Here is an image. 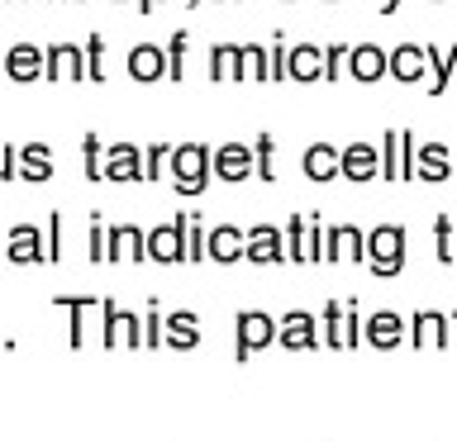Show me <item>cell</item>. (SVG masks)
Here are the masks:
<instances>
[{
    "mask_svg": "<svg viewBox=\"0 0 457 442\" xmlns=\"http://www.w3.org/2000/svg\"><path fill=\"white\" fill-rule=\"evenodd\" d=\"M362 342L377 352H395L405 342V319L395 309H377L371 319H362Z\"/></svg>",
    "mask_w": 457,
    "mask_h": 442,
    "instance_id": "obj_12",
    "label": "cell"
},
{
    "mask_svg": "<svg viewBox=\"0 0 457 442\" xmlns=\"http://www.w3.org/2000/svg\"><path fill=\"white\" fill-rule=\"evenodd\" d=\"M210 143H177L171 148V162H167V171H171V185H177L181 195H200L210 185Z\"/></svg>",
    "mask_w": 457,
    "mask_h": 442,
    "instance_id": "obj_1",
    "label": "cell"
},
{
    "mask_svg": "<svg viewBox=\"0 0 457 442\" xmlns=\"http://www.w3.org/2000/svg\"><path fill=\"white\" fill-rule=\"evenodd\" d=\"M148 257L153 262H186V214H177L171 224H162V228H153L148 233Z\"/></svg>",
    "mask_w": 457,
    "mask_h": 442,
    "instance_id": "obj_17",
    "label": "cell"
},
{
    "mask_svg": "<svg viewBox=\"0 0 457 442\" xmlns=\"http://www.w3.org/2000/svg\"><path fill=\"white\" fill-rule=\"evenodd\" d=\"M210 81H248V53H243V43H214Z\"/></svg>",
    "mask_w": 457,
    "mask_h": 442,
    "instance_id": "obj_21",
    "label": "cell"
},
{
    "mask_svg": "<svg viewBox=\"0 0 457 442\" xmlns=\"http://www.w3.org/2000/svg\"><path fill=\"white\" fill-rule=\"evenodd\" d=\"M0 257H5V238H0Z\"/></svg>",
    "mask_w": 457,
    "mask_h": 442,
    "instance_id": "obj_54",
    "label": "cell"
},
{
    "mask_svg": "<svg viewBox=\"0 0 457 442\" xmlns=\"http://www.w3.org/2000/svg\"><path fill=\"white\" fill-rule=\"evenodd\" d=\"M14 176H20V148L0 143V181H14Z\"/></svg>",
    "mask_w": 457,
    "mask_h": 442,
    "instance_id": "obj_48",
    "label": "cell"
},
{
    "mask_svg": "<svg viewBox=\"0 0 457 442\" xmlns=\"http://www.w3.org/2000/svg\"><path fill=\"white\" fill-rule=\"evenodd\" d=\"M324 348H348V342H343V305L338 299L324 305Z\"/></svg>",
    "mask_w": 457,
    "mask_h": 442,
    "instance_id": "obj_40",
    "label": "cell"
},
{
    "mask_svg": "<svg viewBox=\"0 0 457 442\" xmlns=\"http://www.w3.org/2000/svg\"><path fill=\"white\" fill-rule=\"evenodd\" d=\"M129 77L134 81H167V48L162 43H134V48H129Z\"/></svg>",
    "mask_w": 457,
    "mask_h": 442,
    "instance_id": "obj_19",
    "label": "cell"
},
{
    "mask_svg": "<svg viewBox=\"0 0 457 442\" xmlns=\"http://www.w3.org/2000/svg\"><path fill=\"white\" fill-rule=\"evenodd\" d=\"M281 233H286V262H305V214H291Z\"/></svg>",
    "mask_w": 457,
    "mask_h": 442,
    "instance_id": "obj_34",
    "label": "cell"
},
{
    "mask_svg": "<svg viewBox=\"0 0 457 442\" xmlns=\"http://www.w3.org/2000/svg\"><path fill=\"white\" fill-rule=\"evenodd\" d=\"M338 157H343L338 176H348V181L381 176V148H371V143H348V148H338Z\"/></svg>",
    "mask_w": 457,
    "mask_h": 442,
    "instance_id": "obj_20",
    "label": "cell"
},
{
    "mask_svg": "<svg viewBox=\"0 0 457 442\" xmlns=\"http://www.w3.org/2000/svg\"><path fill=\"white\" fill-rule=\"evenodd\" d=\"M53 305L57 309H67V342H71V352H81L86 348V319H91V309H100V299L96 295H53Z\"/></svg>",
    "mask_w": 457,
    "mask_h": 442,
    "instance_id": "obj_22",
    "label": "cell"
},
{
    "mask_svg": "<svg viewBox=\"0 0 457 442\" xmlns=\"http://www.w3.org/2000/svg\"><path fill=\"white\" fill-rule=\"evenodd\" d=\"M453 62H457V43H453Z\"/></svg>",
    "mask_w": 457,
    "mask_h": 442,
    "instance_id": "obj_55",
    "label": "cell"
},
{
    "mask_svg": "<svg viewBox=\"0 0 457 442\" xmlns=\"http://www.w3.org/2000/svg\"><path fill=\"white\" fill-rule=\"evenodd\" d=\"M5 77L20 81V86L43 81V48H38V43H29V38L10 43V48H5Z\"/></svg>",
    "mask_w": 457,
    "mask_h": 442,
    "instance_id": "obj_18",
    "label": "cell"
},
{
    "mask_svg": "<svg viewBox=\"0 0 457 442\" xmlns=\"http://www.w3.org/2000/svg\"><path fill=\"white\" fill-rule=\"evenodd\" d=\"M253 176H257V181H267V185L277 181V138H271L267 128L253 138Z\"/></svg>",
    "mask_w": 457,
    "mask_h": 442,
    "instance_id": "obj_31",
    "label": "cell"
},
{
    "mask_svg": "<svg viewBox=\"0 0 457 442\" xmlns=\"http://www.w3.org/2000/svg\"><path fill=\"white\" fill-rule=\"evenodd\" d=\"M410 342H414V352L420 348H453V319L443 309H414Z\"/></svg>",
    "mask_w": 457,
    "mask_h": 442,
    "instance_id": "obj_9",
    "label": "cell"
},
{
    "mask_svg": "<svg viewBox=\"0 0 457 442\" xmlns=\"http://www.w3.org/2000/svg\"><path fill=\"white\" fill-rule=\"evenodd\" d=\"M162 48H167V81H181V77H186V48H191V34H186V29H177V34H171Z\"/></svg>",
    "mask_w": 457,
    "mask_h": 442,
    "instance_id": "obj_33",
    "label": "cell"
},
{
    "mask_svg": "<svg viewBox=\"0 0 457 442\" xmlns=\"http://www.w3.org/2000/svg\"><path fill=\"white\" fill-rule=\"evenodd\" d=\"M20 176L24 181H53V148L48 143H24L20 148Z\"/></svg>",
    "mask_w": 457,
    "mask_h": 442,
    "instance_id": "obj_29",
    "label": "cell"
},
{
    "mask_svg": "<svg viewBox=\"0 0 457 442\" xmlns=\"http://www.w3.org/2000/svg\"><path fill=\"white\" fill-rule=\"evenodd\" d=\"M277 342V319L267 309H238L234 314V362H253L257 348Z\"/></svg>",
    "mask_w": 457,
    "mask_h": 442,
    "instance_id": "obj_4",
    "label": "cell"
},
{
    "mask_svg": "<svg viewBox=\"0 0 457 442\" xmlns=\"http://www.w3.org/2000/svg\"><path fill=\"white\" fill-rule=\"evenodd\" d=\"M367 266H371V276H381V281L400 276V271H405V228L400 224L367 228Z\"/></svg>",
    "mask_w": 457,
    "mask_h": 442,
    "instance_id": "obj_2",
    "label": "cell"
},
{
    "mask_svg": "<svg viewBox=\"0 0 457 442\" xmlns=\"http://www.w3.org/2000/svg\"><path fill=\"white\" fill-rule=\"evenodd\" d=\"M105 262H148V233L138 224H114L105 238Z\"/></svg>",
    "mask_w": 457,
    "mask_h": 442,
    "instance_id": "obj_13",
    "label": "cell"
},
{
    "mask_svg": "<svg viewBox=\"0 0 457 442\" xmlns=\"http://www.w3.org/2000/svg\"><path fill=\"white\" fill-rule=\"evenodd\" d=\"M348 77L362 86H377L381 77H391V53L381 43H353L348 48Z\"/></svg>",
    "mask_w": 457,
    "mask_h": 442,
    "instance_id": "obj_8",
    "label": "cell"
},
{
    "mask_svg": "<svg viewBox=\"0 0 457 442\" xmlns=\"http://www.w3.org/2000/svg\"><path fill=\"white\" fill-rule=\"evenodd\" d=\"M81 171L86 181H105L100 171H105V143H100V134H81Z\"/></svg>",
    "mask_w": 457,
    "mask_h": 442,
    "instance_id": "obj_32",
    "label": "cell"
},
{
    "mask_svg": "<svg viewBox=\"0 0 457 442\" xmlns=\"http://www.w3.org/2000/svg\"><path fill=\"white\" fill-rule=\"evenodd\" d=\"M5 257L20 266H34V262H48V242H43L38 224H14L5 233Z\"/></svg>",
    "mask_w": 457,
    "mask_h": 442,
    "instance_id": "obj_14",
    "label": "cell"
},
{
    "mask_svg": "<svg viewBox=\"0 0 457 442\" xmlns=\"http://www.w3.org/2000/svg\"><path fill=\"white\" fill-rule=\"evenodd\" d=\"M62 228H67V219L62 214H48V228H43V242H48V262H62Z\"/></svg>",
    "mask_w": 457,
    "mask_h": 442,
    "instance_id": "obj_45",
    "label": "cell"
},
{
    "mask_svg": "<svg viewBox=\"0 0 457 442\" xmlns=\"http://www.w3.org/2000/svg\"><path fill=\"white\" fill-rule=\"evenodd\" d=\"M162 348H171V352H191V348H200V319H195L191 309L167 314V323H162Z\"/></svg>",
    "mask_w": 457,
    "mask_h": 442,
    "instance_id": "obj_26",
    "label": "cell"
},
{
    "mask_svg": "<svg viewBox=\"0 0 457 442\" xmlns=\"http://www.w3.org/2000/svg\"><path fill=\"white\" fill-rule=\"evenodd\" d=\"M391 81L400 86H428V57H424V43H395L391 48Z\"/></svg>",
    "mask_w": 457,
    "mask_h": 442,
    "instance_id": "obj_16",
    "label": "cell"
},
{
    "mask_svg": "<svg viewBox=\"0 0 457 442\" xmlns=\"http://www.w3.org/2000/svg\"><path fill=\"white\" fill-rule=\"evenodd\" d=\"M210 171H214L220 181H228V185H234V181H248V176H253V143H234V138L220 143V148L210 152Z\"/></svg>",
    "mask_w": 457,
    "mask_h": 442,
    "instance_id": "obj_10",
    "label": "cell"
},
{
    "mask_svg": "<svg viewBox=\"0 0 457 442\" xmlns=\"http://www.w3.org/2000/svg\"><path fill=\"white\" fill-rule=\"evenodd\" d=\"M277 342L286 352H310V348H320V319L305 309H291V314H281L277 319Z\"/></svg>",
    "mask_w": 457,
    "mask_h": 442,
    "instance_id": "obj_7",
    "label": "cell"
},
{
    "mask_svg": "<svg viewBox=\"0 0 457 442\" xmlns=\"http://www.w3.org/2000/svg\"><path fill=\"white\" fill-rule=\"evenodd\" d=\"M143 348H162V305L148 299V309H143Z\"/></svg>",
    "mask_w": 457,
    "mask_h": 442,
    "instance_id": "obj_42",
    "label": "cell"
},
{
    "mask_svg": "<svg viewBox=\"0 0 457 442\" xmlns=\"http://www.w3.org/2000/svg\"><path fill=\"white\" fill-rule=\"evenodd\" d=\"M453 176V152L448 143H420V167H414V181H448Z\"/></svg>",
    "mask_w": 457,
    "mask_h": 442,
    "instance_id": "obj_28",
    "label": "cell"
},
{
    "mask_svg": "<svg viewBox=\"0 0 457 442\" xmlns=\"http://www.w3.org/2000/svg\"><path fill=\"white\" fill-rule=\"evenodd\" d=\"M448 319H453V342H457V309H453V314H448Z\"/></svg>",
    "mask_w": 457,
    "mask_h": 442,
    "instance_id": "obj_51",
    "label": "cell"
},
{
    "mask_svg": "<svg viewBox=\"0 0 457 442\" xmlns=\"http://www.w3.org/2000/svg\"><path fill=\"white\" fill-rule=\"evenodd\" d=\"M157 5H162V0H138V10H143V14H153Z\"/></svg>",
    "mask_w": 457,
    "mask_h": 442,
    "instance_id": "obj_49",
    "label": "cell"
},
{
    "mask_svg": "<svg viewBox=\"0 0 457 442\" xmlns=\"http://www.w3.org/2000/svg\"><path fill=\"white\" fill-rule=\"evenodd\" d=\"M243 53H248V81H271L267 43H243Z\"/></svg>",
    "mask_w": 457,
    "mask_h": 442,
    "instance_id": "obj_43",
    "label": "cell"
},
{
    "mask_svg": "<svg viewBox=\"0 0 457 442\" xmlns=\"http://www.w3.org/2000/svg\"><path fill=\"white\" fill-rule=\"evenodd\" d=\"M453 252H457V219H453Z\"/></svg>",
    "mask_w": 457,
    "mask_h": 442,
    "instance_id": "obj_52",
    "label": "cell"
},
{
    "mask_svg": "<svg viewBox=\"0 0 457 442\" xmlns=\"http://www.w3.org/2000/svg\"><path fill=\"white\" fill-rule=\"evenodd\" d=\"M105 181H143V148L138 143H105Z\"/></svg>",
    "mask_w": 457,
    "mask_h": 442,
    "instance_id": "obj_15",
    "label": "cell"
},
{
    "mask_svg": "<svg viewBox=\"0 0 457 442\" xmlns=\"http://www.w3.org/2000/svg\"><path fill=\"white\" fill-rule=\"evenodd\" d=\"M343 342H348V348H357V342H362V314H357V299H348V305H343Z\"/></svg>",
    "mask_w": 457,
    "mask_h": 442,
    "instance_id": "obj_47",
    "label": "cell"
},
{
    "mask_svg": "<svg viewBox=\"0 0 457 442\" xmlns=\"http://www.w3.org/2000/svg\"><path fill=\"white\" fill-rule=\"evenodd\" d=\"M224 5H234V0H224Z\"/></svg>",
    "mask_w": 457,
    "mask_h": 442,
    "instance_id": "obj_56",
    "label": "cell"
},
{
    "mask_svg": "<svg viewBox=\"0 0 457 442\" xmlns=\"http://www.w3.org/2000/svg\"><path fill=\"white\" fill-rule=\"evenodd\" d=\"M348 48H353V43H328V48H324V81H343V67H348Z\"/></svg>",
    "mask_w": 457,
    "mask_h": 442,
    "instance_id": "obj_44",
    "label": "cell"
},
{
    "mask_svg": "<svg viewBox=\"0 0 457 442\" xmlns=\"http://www.w3.org/2000/svg\"><path fill=\"white\" fill-rule=\"evenodd\" d=\"M243 233H248L243 262H257V266H277V262H286V233H281V228L253 224V228H243Z\"/></svg>",
    "mask_w": 457,
    "mask_h": 442,
    "instance_id": "obj_11",
    "label": "cell"
},
{
    "mask_svg": "<svg viewBox=\"0 0 457 442\" xmlns=\"http://www.w3.org/2000/svg\"><path fill=\"white\" fill-rule=\"evenodd\" d=\"M243 248H248V233L234 224H220V228H210L205 233V257L210 262H243Z\"/></svg>",
    "mask_w": 457,
    "mask_h": 442,
    "instance_id": "obj_23",
    "label": "cell"
},
{
    "mask_svg": "<svg viewBox=\"0 0 457 442\" xmlns=\"http://www.w3.org/2000/svg\"><path fill=\"white\" fill-rule=\"evenodd\" d=\"M400 10V0H381V14H395Z\"/></svg>",
    "mask_w": 457,
    "mask_h": 442,
    "instance_id": "obj_50",
    "label": "cell"
},
{
    "mask_svg": "<svg viewBox=\"0 0 457 442\" xmlns=\"http://www.w3.org/2000/svg\"><path fill=\"white\" fill-rule=\"evenodd\" d=\"M105 238H110V224L100 219V214H91V248H86V257H91V262H105Z\"/></svg>",
    "mask_w": 457,
    "mask_h": 442,
    "instance_id": "obj_46",
    "label": "cell"
},
{
    "mask_svg": "<svg viewBox=\"0 0 457 442\" xmlns=\"http://www.w3.org/2000/svg\"><path fill=\"white\" fill-rule=\"evenodd\" d=\"M267 62H271V81H291V71H286V62H291V43H281V34L267 38Z\"/></svg>",
    "mask_w": 457,
    "mask_h": 442,
    "instance_id": "obj_39",
    "label": "cell"
},
{
    "mask_svg": "<svg viewBox=\"0 0 457 442\" xmlns=\"http://www.w3.org/2000/svg\"><path fill=\"white\" fill-rule=\"evenodd\" d=\"M0 77H5V53H0Z\"/></svg>",
    "mask_w": 457,
    "mask_h": 442,
    "instance_id": "obj_53",
    "label": "cell"
},
{
    "mask_svg": "<svg viewBox=\"0 0 457 442\" xmlns=\"http://www.w3.org/2000/svg\"><path fill=\"white\" fill-rule=\"evenodd\" d=\"M414 167H420V138L410 128H386L381 134V176L414 181Z\"/></svg>",
    "mask_w": 457,
    "mask_h": 442,
    "instance_id": "obj_3",
    "label": "cell"
},
{
    "mask_svg": "<svg viewBox=\"0 0 457 442\" xmlns=\"http://www.w3.org/2000/svg\"><path fill=\"white\" fill-rule=\"evenodd\" d=\"M338 257H348V262H367V233H362L357 224H338V228H328L324 262H338Z\"/></svg>",
    "mask_w": 457,
    "mask_h": 442,
    "instance_id": "obj_24",
    "label": "cell"
},
{
    "mask_svg": "<svg viewBox=\"0 0 457 442\" xmlns=\"http://www.w3.org/2000/svg\"><path fill=\"white\" fill-rule=\"evenodd\" d=\"M338 167H343V157H338L334 143H310V148L300 152V171H305L310 181H334Z\"/></svg>",
    "mask_w": 457,
    "mask_h": 442,
    "instance_id": "obj_27",
    "label": "cell"
},
{
    "mask_svg": "<svg viewBox=\"0 0 457 442\" xmlns=\"http://www.w3.org/2000/svg\"><path fill=\"white\" fill-rule=\"evenodd\" d=\"M286 71H291V81H324V43H291V62H286Z\"/></svg>",
    "mask_w": 457,
    "mask_h": 442,
    "instance_id": "obj_25",
    "label": "cell"
},
{
    "mask_svg": "<svg viewBox=\"0 0 457 442\" xmlns=\"http://www.w3.org/2000/svg\"><path fill=\"white\" fill-rule=\"evenodd\" d=\"M100 319H105V328H100V348H143V319L134 309L114 305V299H100Z\"/></svg>",
    "mask_w": 457,
    "mask_h": 442,
    "instance_id": "obj_5",
    "label": "cell"
},
{
    "mask_svg": "<svg viewBox=\"0 0 457 442\" xmlns=\"http://www.w3.org/2000/svg\"><path fill=\"white\" fill-rule=\"evenodd\" d=\"M81 48H86V81H105V38L91 34Z\"/></svg>",
    "mask_w": 457,
    "mask_h": 442,
    "instance_id": "obj_37",
    "label": "cell"
},
{
    "mask_svg": "<svg viewBox=\"0 0 457 442\" xmlns=\"http://www.w3.org/2000/svg\"><path fill=\"white\" fill-rule=\"evenodd\" d=\"M205 233L210 228L200 224V214H186V262H205Z\"/></svg>",
    "mask_w": 457,
    "mask_h": 442,
    "instance_id": "obj_35",
    "label": "cell"
},
{
    "mask_svg": "<svg viewBox=\"0 0 457 442\" xmlns=\"http://www.w3.org/2000/svg\"><path fill=\"white\" fill-rule=\"evenodd\" d=\"M43 81H86V48L81 43H48L43 48Z\"/></svg>",
    "mask_w": 457,
    "mask_h": 442,
    "instance_id": "obj_6",
    "label": "cell"
},
{
    "mask_svg": "<svg viewBox=\"0 0 457 442\" xmlns=\"http://www.w3.org/2000/svg\"><path fill=\"white\" fill-rule=\"evenodd\" d=\"M424 57H428V95H443V91H448V81L457 77L453 48L438 53V48H428V43H424Z\"/></svg>",
    "mask_w": 457,
    "mask_h": 442,
    "instance_id": "obj_30",
    "label": "cell"
},
{
    "mask_svg": "<svg viewBox=\"0 0 457 442\" xmlns=\"http://www.w3.org/2000/svg\"><path fill=\"white\" fill-rule=\"evenodd\" d=\"M171 162V143H148L143 148V181H157Z\"/></svg>",
    "mask_w": 457,
    "mask_h": 442,
    "instance_id": "obj_36",
    "label": "cell"
},
{
    "mask_svg": "<svg viewBox=\"0 0 457 442\" xmlns=\"http://www.w3.org/2000/svg\"><path fill=\"white\" fill-rule=\"evenodd\" d=\"M324 248H328V228L320 224V214H310V224H305V262H324Z\"/></svg>",
    "mask_w": 457,
    "mask_h": 442,
    "instance_id": "obj_38",
    "label": "cell"
},
{
    "mask_svg": "<svg viewBox=\"0 0 457 442\" xmlns=\"http://www.w3.org/2000/svg\"><path fill=\"white\" fill-rule=\"evenodd\" d=\"M434 242H438V262L453 266L457 262V252H453V214H438L434 219Z\"/></svg>",
    "mask_w": 457,
    "mask_h": 442,
    "instance_id": "obj_41",
    "label": "cell"
}]
</instances>
